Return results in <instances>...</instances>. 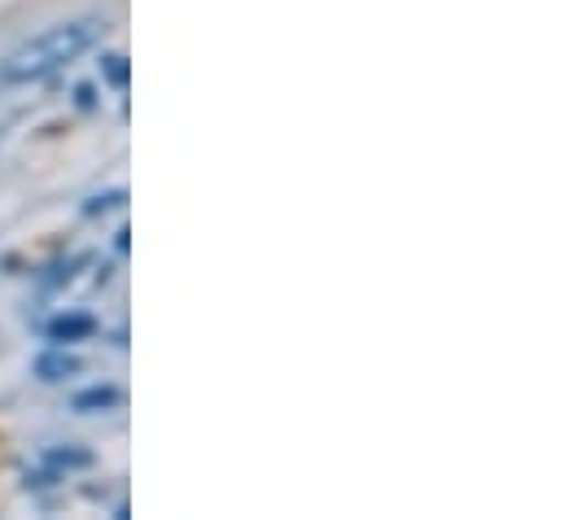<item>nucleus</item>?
<instances>
[{
  "mask_svg": "<svg viewBox=\"0 0 564 520\" xmlns=\"http://www.w3.org/2000/svg\"><path fill=\"white\" fill-rule=\"evenodd\" d=\"M101 35H106L101 18L57 22V26L31 35L26 44H18L13 53L0 57V84H40V79L57 75L62 66H70L75 57H84Z\"/></svg>",
  "mask_w": 564,
  "mask_h": 520,
  "instance_id": "obj_1",
  "label": "nucleus"
},
{
  "mask_svg": "<svg viewBox=\"0 0 564 520\" xmlns=\"http://www.w3.org/2000/svg\"><path fill=\"white\" fill-rule=\"evenodd\" d=\"M93 333H97V319H93V315H84V311H70V315H53V319L44 324V337H48L53 346L88 342Z\"/></svg>",
  "mask_w": 564,
  "mask_h": 520,
  "instance_id": "obj_2",
  "label": "nucleus"
},
{
  "mask_svg": "<svg viewBox=\"0 0 564 520\" xmlns=\"http://www.w3.org/2000/svg\"><path fill=\"white\" fill-rule=\"evenodd\" d=\"M75 372H79V359H75V355H66V346L44 350V355L35 359V377H40V381H48V386H57V381H66V377H75Z\"/></svg>",
  "mask_w": 564,
  "mask_h": 520,
  "instance_id": "obj_3",
  "label": "nucleus"
},
{
  "mask_svg": "<svg viewBox=\"0 0 564 520\" xmlns=\"http://www.w3.org/2000/svg\"><path fill=\"white\" fill-rule=\"evenodd\" d=\"M119 402H123V393L115 390V386H93V390H84L70 398V407L84 411V415H93V411H115Z\"/></svg>",
  "mask_w": 564,
  "mask_h": 520,
  "instance_id": "obj_4",
  "label": "nucleus"
},
{
  "mask_svg": "<svg viewBox=\"0 0 564 520\" xmlns=\"http://www.w3.org/2000/svg\"><path fill=\"white\" fill-rule=\"evenodd\" d=\"M101 79H106L110 88L123 93V88L132 84V66H128V57H123V53H106V57H101Z\"/></svg>",
  "mask_w": 564,
  "mask_h": 520,
  "instance_id": "obj_5",
  "label": "nucleus"
},
{
  "mask_svg": "<svg viewBox=\"0 0 564 520\" xmlns=\"http://www.w3.org/2000/svg\"><path fill=\"white\" fill-rule=\"evenodd\" d=\"M48 464H57V468H88L93 464V455L88 451H48Z\"/></svg>",
  "mask_w": 564,
  "mask_h": 520,
  "instance_id": "obj_6",
  "label": "nucleus"
},
{
  "mask_svg": "<svg viewBox=\"0 0 564 520\" xmlns=\"http://www.w3.org/2000/svg\"><path fill=\"white\" fill-rule=\"evenodd\" d=\"M123 197H128V193L119 188V193H106V197H93V202H88L84 210H88V215H101V210H115V206H123Z\"/></svg>",
  "mask_w": 564,
  "mask_h": 520,
  "instance_id": "obj_7",
  "label": "nucleus"
},
{
  "mask_svg": "<svg viewBox=\"0 0 564 520\" xmlns=\"http://www.w3.org/2000/svg\"><path fill=\"white\" fill-rule=\"evenodd\" d=\"M75 97H79V110H93V101H97V97H93V88H79Z\"/></svg>",
  "mask_w": 564,
  "mask_h": 520,
  "instance_id": "obj_8",
  "label": "nucleus"
}]
</instances>
